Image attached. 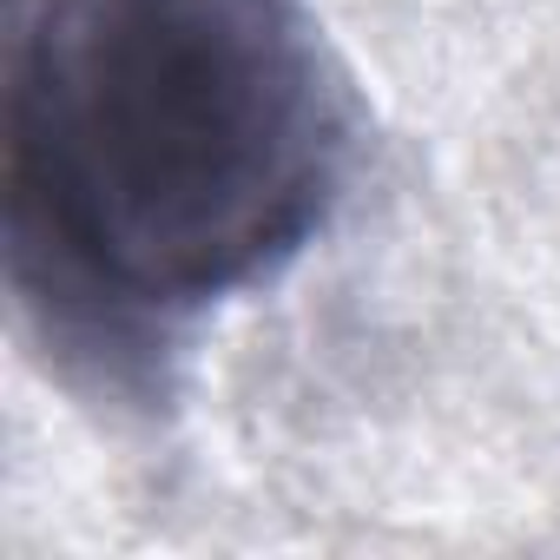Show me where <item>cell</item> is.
<instances>
[{
  "instance_id": "obj_1",
  "label": "cell",
  "mask_w": 560,
  "mask_h": 560,
  "mask_svg": "<svg viewBox=\"0 0 560 560\" xmlns=\"http://www.w3.org/2000/svg\"><path fill=\"white\" fill-rule=\"evenodd\" d=\"M0 132L14 284L86 337H152L264 284L350 159L298 0H27Z\"/></svg>"
}]
</instances>
